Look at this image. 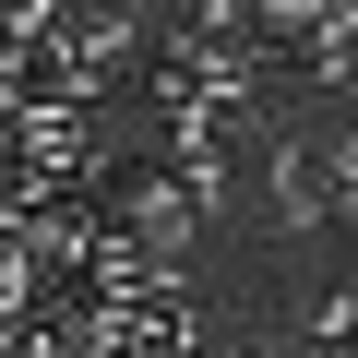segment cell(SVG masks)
I'll return each mask as SVG.
<instances>
[{
    "label": "cell",
    "mask_w": 358,
    "mask_h": 358,
    "mask_svg": "<svg viewBox=\"0 0 358 358\" xmlns=\"http://www.w3.org/2000/svg\"><path fill=\"white\" fill-rule=\"evenodd\" d=\"M0 108H13V120H72V108H84V48H60V36L36 24L13 60H0Z\"/></svg>",
    "instance_id": "cell-1"
},
{
    "label": "cell",
    "mask_w": 358,
    "mask_h": 358,
    "mask_svg": "<svg viewBox=\"0 0 358 358\" xmlns=\"http://www.w3.org/2000/svg\"><path fill=\"white\" fill-rule=\"evenodd\" d=\"M334 96L358 108V24H334Z\"/></svg>",
    "instance_id": "cell-2"
},
{
    "label": "cell",
    "mask_w": 358,
    "mask_h": 358,
    "mask_svg": "<svg viewBox=\"0 0 358 358\" xmlns=\"http://www.w3.org/2000/svg\"><path fill=\"white\" fill-rule=\"evenodd\" d=\"M346 203H358V155H346Z\"/></svg>",
    "instance_id": "cell-3"
}]
</instances>
